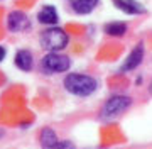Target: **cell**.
<instances>
[{
    "label": "cell",
    "instance_id": "obj_1",
    "mask_svg": "<svg viewBox=\"0 0 152 149\" xmlns=\"http://www.w3.org/2000/svg\"><path fill=\"white\" fill-rule=\"evenodd\" d=\"M63 87L68 93L75 97H91L98 90V80L85 73H68L63 80Z\"/></svg>",
    "mask_w": 152,
    "mask_h": 149
},
{
    "label": "cell",
    "instance_id": "obj_2",
    "mask_svg": "<svg viewBox=\"0 0 152 149\" xmlns=\"http://www.w3.org/2000/svg\"><path fill=\"white\" fill-rule=\"evenodd\" d=\"M39 43L46 53H61L69 44V34L58 26L46 27L39 36Z\"/></svg>",
    "mask_w": 152,
    "mask_h": 149
},
{
    "label": "cell",
    "instance_id": "obj_3",
    "mask_svg": "<svg viewBox=\"0 0 152 149\" xmlns=\"http://www.w3.org/2000/svg\"><path fill=\"white\" fill-rule=\"evenodd\" d=\"M39 68L44 75H59V73H68L71 68V59L69 56L63 53H46Z\"/></svg>",
    "mask_w": 152,
    "mask_h": 149
},
{
    "label": "cell",
    "instance_id": "obj_4",
    "mask_svg": "<svg viewBox=\"0 0 152 149\" xmlns=\"http://www.w3.org/2000/svg\"><path fill=\"white\" fill-rule=\"evenodd\" d=\"M132 103H134V100L129 95H112L102 107L100 117L102 119H117L118 115H122L129 110Z\"/></svg>",
    "mask_w": 152,
    "mask_h": 149
},
{
    "label": "cell",
    "instance_id": "obj_5",
    "mask_svg": "<svg viewBox=\"0 0 152 149\" xmlns=\"http://www.w3.org/2000/svg\"><path fill=\"white\" fill-rule=\"evenodd\" d=\"M39 146L41 149H76L75 144L69 141H61L54 129L44 127L39 132Z\"/></svg>",
    "mask_w": 152,
    "mask_h": 149
},
{
    "label": "cell",
    "instance_id": "obj_6",
    "mask_svg": "<svg viewBox=\"0 0 152 149\" xmlns=\"http://www.w3.org/2000/svg\"><path fill=\"white\" fill-rule=\"evenodd\" d=\"M144 56H145V46H144V43H137L135 48H132V51L127 54L124 65H122V68H120V71L122 73H130V71H134V70H137V68L142 65Z\"/></svg>",
    "mask_w": 152,
    "mask_h": 149
},
{
    "label": "cell",
    "instance_id": "obj_7",
    "mask_svg": "<svg viewBox=\"0 0 152 149\" xmlns=\"http://www.w3.org/2000/svg\"><path fill=\"white\" fill-rule=\"evenodd\" d=\"M7 29L10 32H24L31 29V21L29 15L22 10H12L7 15Z\"/></svg>",
    "mask_w": 152,
    "mask_h": 149
},
{
    "label": "cell",
    "instance_id": "obj_8",
    "mask_svg": "<svg viewBox=\"0 0 152 149\" xmlns=\"http://www.w3.org/2000/svg\"><path fill=\"white\" fill-rule=\"evenodd\" d=\"M115 9L124 12L125 15H142L145 14V7L142 5L139 0H112Z\"/></svg>",
    "mask_w": 152,
    "mask_h": 149
},
{
    "label": "cell",
    "instance_id": "obj_9",
    "mask_svg": "<svg viewBox=\"0 0 152 149\" xmlns=\"http://www.w3.org/2000/svg\"><path fill=\"white\" fill-rule=\"evenodd\" d=\"M37 22L46 26V27H53V26H58L59 24V14H58V9L54 5H46L41 7V10L37 12Z\"/></svg>",
    "mask_w": 152,
    "mask_h": 149
},
{
    "label": "cell",
    "instance_id": "obj_10",
    "mask_svg": "<svg viewBox=\"0 0 152 149\" xmlns=\"http://www.w3.org/2000/svg\"><path fill=\"white\" fill-rule=\"evenodd\" d=\"M14 65L17 70L29 73L34 70V54L29 49H19L14 56Z\"/></svg>",
    "mask_w": 152,
    "mask_h": 149
},
{
    "label": "cell",
    "instance_id": "obj_11",
    "mask_svg": "<svg viewBox=\"0 0 152 149\" xmlns=\"http://www.w3.org/2000/svg\"><path fill=\"white\" fill-rule=\"evenodd\" d=\"M100 0H71V10L78 15H88L98 7Z\"/></svg>",
    "mask_w": 152,
    "mask_h": 149
},
{
    "label": "cell",
    "instance_id": "obj_12",
    "mask_svg": "<svg viewBox=\"0 0 152 149\" xmlns=\"http://www.w3.org/2000/svg\"><path fill=\"white\" fill-rule=\"evenodd\" d=\"M103 32L110 37H124L129 32V26L122 21H112L103 26Z\"/></svg>",
    "mask_w": 152,
    "mask_h": 149
},
{
    "label": "cell",
    "instance_id": "obj_13",
    "mask_svg": "<svg viewBox=\"0 0 152 149\" xmlns=\"http://www.w3.org/2000/svg\"><path fill=\"white\" fill-rule=\"evenodd\" d=\"M5 56H7V49H5V48H4L2 44H0V63L5 59Z\"/></svg>",
    "mask_w": 152,
    "mask_h": 149
},
{
    "label": "cell",
    "instance_id": "obj_14",
    "mask_svg": "<svg viewBox=\"0 0 152 149\" xmlns=\"http://www.w3.org/2000/svg\"><path fill=\"white\" fill-rule=\"evenodd\" d=\"M149 93H151V97H152V80L149 81Z\"/></svg>",
    "mask_w": 152,
    "mask_h": 149
}]
</instances>
